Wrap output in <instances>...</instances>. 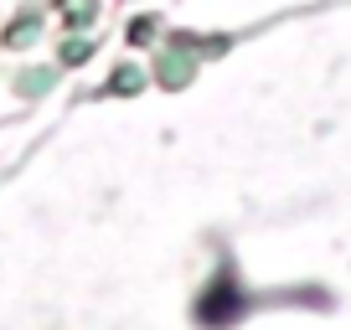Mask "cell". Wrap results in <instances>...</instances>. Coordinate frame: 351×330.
Masks as SVG:
<instances>
[{
	"instance_id": "obj_1",
	"label": "cell",
	"mask_w": 351,
	"mask_h": 330,
	"mask_svg": "<svg viewBox=\"0 0 351 330\" xmlns=\"http://www.w3.org/2000/svg\"><path fill=\"white\" fill-rule=\"evenodd\" d=\"M243 309H248L243 279H238V268H232V258H222L217 274L202 284L197 305H191V320H197L202 330H232V325L243 320Z\"/></svg>"
},
{
	"instance_id": "obj_2",
	"label": "cell",
	"mask_w": 351,
	"mask_h": 330,
	"mask_svg": "<svg viewBox=\"0 0 351 330\" xmlns=\"http://www.w3.org/2000/svg\"><path fill=\"white\" fill-rule=\"evenodd\" d=\"M228 36H191V31H171L155 57V83L160 88H186L191 77H197V62L202 52H222Z\"/></svg>"
},
{
	"instance_id": "obj_3",
	"label": "cell",
	"mask_w": 351,
	"mask_h": 330,
	"mask_svg": "<svg viewBox=\"0 0 351 330\" xmlns=\"http://www.w3.org/2000/svg\"><path fill=\"white\" fill-rule=\"evenodd\" d=\"M57 11H62L67 26H88L99 16V0H57Z\"/></svg>"
},
{
	"instance_id": "obj_4",
	"label": "cell",
	"mask_w": 351,
	"mask_h": 330,
	"mask_svg": "<svg viewBox=\"0 0 351 330\" xmlns=\"http://www.w3.org/2000/svg\"><path fill=\"white\" fill-rule=\"evenodd\" d=\"M155 36H160V21H155V16H134L130 31H124V42H130V47H150Z\"/></svg>"
},
{
	"instance_id": "obj_5",
	"label": "cell",
	"mask_w": 351,
	"mask_h": 330,
	"mask_svg": "<svg viewBox=\"0 0 351 330\" xmlns=\"http://www.w3.org/2000/svg\"><path fill=\"white\" fill-rule=\"evenodd\" d=\"M140 83H145V77L134 73V67H119V73H114V83H109V93H140Z\"/></svg>"
},
{
	"instance_id": "obj_6",
	"label": "cell",
	"mask_w": 351,
	"mask_h": 330,
	"mask_svg": "<svg viewBox=\"0 0 351 330\" xmlns=\"http://www.w3.org/2000/svg\"><path fill=\"white\" fill-rule=\"evenodd\" d=\"M88 57H93V42H83V36H77L73 47L62 42V67H77V62H88Z\"/></svg>"
}]
</instances>
